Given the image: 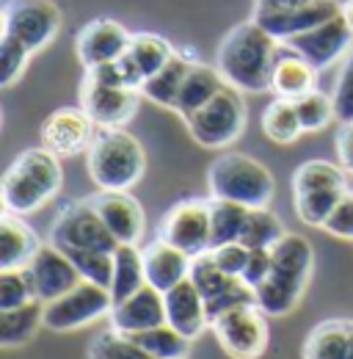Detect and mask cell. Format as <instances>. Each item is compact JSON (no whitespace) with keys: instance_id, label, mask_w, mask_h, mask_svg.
Masks as SVG:
<instances>
[{"instance_id":"cell-47","label":"cell","mask_w":353,"mask_h":359,"mask_svg":"<svg viewBox=\"0 0 353 359\" xmlns=\"http://www.w3.org/2000/svg\"><path fill=\"white\" fill-rule=\"evenodd\" d=\"M337 158L340 166L353 175V125H340L337 130Z\"/></svg>"},{"instance_id":"cell-2","label":"cell","mask_w":353,"mask_h":359,"mask_svg":"<svg viewBox=\"0 0 353 359\" xmlns=\"http://www.w3.org/2000/svg\"><path fill=\"white\" fill-rule=\"evenodd\" d=\"M61 158L47 147H31L14 158L3 177V210L31 216L61 191Z\"/></svg>"},{"instance_id":"cell-28","label":"cell","mask_w":353,"mask_h":359,"mask_svg":"<svg viewBox=\"0 0 353 359\" xmlns=\"http://www.w3.org/2000/svg\"><path fill=\"white\" fill-rule=\"evenodd\" d=\"M193 61H196L193 55H182V53L176 50L174 58H172L158 75H152V78L144 83L141 94H144L146 100H152L155 105H160V108L176 111L179 91H182V83H185V78H188Z\"/></svg>"},{"instance_id":"cell-12","label":"cell","mask_w":353,"mask_h":359,"mask_svg":"<svg viewBox=\"0 0 353 359\" xmlns=\"http://www.w3.org/2000/svg\"><path fill=\"white\" fill-rule=\"evenodd\" d=\"M141 91L125 86H105L83 78L81 83V108L91 116L97 128H125L138 114Z\"/></svg>"},{"instance_id":"cell-30","label":"cell","mask_w":353,"mask_h":359,"mask_svg":"<svg viewBox=\"0 0 353 359\" xmlns=\"http://www.w3.org/2000/svg\"><path fill=\"white\" fill-rule=\"evenodd\" d=\"M146 285V269H144V249L132 243H119L113 252V282H111V296L113 304L125 302L135 290Z\"/></svg>"},{"instance_id":"cell-37","label":"cell","mask_w":353,"mask_h":359,"mask_svg":"<svg viewBox=\"0 0 353 359\" xmlns=\"http://www.w3.org/2000/svg\"><path fill=\"white\" fill-rule=\"evenodd\" d=\"M88 359H152L130 334L119 329H105L88 343Z\"/></svg>"},{"instance_id":"cell-50","label":"cell","mask_w":353,"mask_h":359,"mask_svg":"<svg viewBox=\"0 0 353 359\" xmlns=\"http://www.w3.org/2000/svg\"><path fill=\"white\" fill-rule=\"evenodd\" d=\"M348 359H353V320H351V351H348Z\"/></svg>"},{"instance_id":"cell-23","label":"cell","mask_w":353,"mask_h":359,"mask_svg":"<svg viewBox=\"0 0 353 359\" xmlns=\"http://www.w3.org/2000/svg\"><path fill=\"white\" fill-rule=\"evenodd\" d=\"M39 249H42L39 235L22 222V216L3 210V219H0V271L25 269L36 257Z\"/></svg>"},{"instance_id":"cell-7","label":"cell","mask_w":353,"mask_h":359,"mask_svg":"<svg viewBox=\"0 0 353 359\" xmlns=\"http://www.w3.org/2000/svg\"><path fill=\"white\" fill-rule=\"evenodd\" d=\"M268 315L257 304L232 307L210 320L219 346L232 359H260L268 348Z\"/></svg>"},{"instance_id":"cell-25","label":"cell","mask_w":353,"mask_h":359,"mask_svg":"<svg viewBox=\"0 0 353 359\" xmlns=\"http://www.w3.org/2000/svg\"><path fill=\"white\" fill-rule=\"evenodd\" d=\"M273 257V273L298 279V282H309L312 269H314V249L304 235L298 232H284L276 246L270 249Z\"/></svg>"},{"instance_id":"cell-41","label":"cell","mask_w":353,"mask_h":359,"mask_svg":"<svg viewBox=\"0 0 353 359\" xmlns=\"http://www.w3.org/2000/svg\"><path fill=\"white\" fill-rule=\"evenodd\" d=\"M348 191H317V194H301V196H293L296 202V213L298 219L309 226H323L326 219L331 216V210L340 205V199L345 196Z\"/></svg>"},{"instance_id":"cell-49","label":"cell","mask_w":353,"mask_h":359,"mask_svg":"<svg viewBox=\"0 0 353 359\" xmlns=\"http://www.w3.org/2000/svg\"><path fill=\"white\" fill-rule=\"evenodd\" d=\"M342 20H345V25L353 31V0H342Z\"/></svg>"},{"instance_id":"cell-40","label":"cell","mask_w":353,"mask_h":359,"mask_svg":"<svg viewBox=\"0 0 353 359\" xmlns=\"http://www.w3.org/2000/svg\"><path fill=\"white\" fill-rule=\"evenodd\" d=\"M69 260L75 263L78 273L94 282V285H102L111 290V282H113V252H99V249H78V252H67Z\"/></svg>"},{"instance_id":"cell-21","label":"cell","mask_w":353,"mask_h":359,"mask_svg":"<svg viewBox=\"0 0 353 359\" xmlns=\"http://www.w3.org/2000/svg\"><path fill=\"white\" fill-rule=\"evenodd\" d=\"M314 86H317V69L298 50H293L287 42H279L276 61H273L270 91L276 97H284V100H301L304 94L314 91Z\"/></svg>"},{"instance_id":"cell-45","label":"cell","mask_w":353,"mask_h":359,"mask_svg":"<svg viewBox=\"0 0 353 359\" xmlns=\"http://www.w3.org/2000/svg\"><path fill=\"white\" fill-rule=\"evenodd\" d=\"M320 229H326L328 235H334L340 241H353V191H348L340 199V205L331 210V216L326 219V224Z\"/></svg>"},{"instance_id":"cell-43","label":"cell","mask_w":353,"mask_h":359,"mask_svg":"<svg viewBox=\"0 0 353 359\" xmlns=\"http://www.w3.org/2000/svg\"><path fill=\"white\" fill-rule=\"evenodd\" d=\"M331 102H334V116L340 125H353V50L348 53L340 78L331 91Z\"/></svg>"},{"instance_id":"cell-29","label":"cell","mask_w":353,"mask_h":359,"mask_svg":"<svg viewBox=\"0 0 353 359\" xmlns=\"http://www.w3.org/2000/svg\"><path fill=\"white\" fill-rule=\"evenodd\" d=\"M307 285L309 282H298V279H290V276H282V273L270 271V276L254 290L257 293V307L268 318H282V315L293 313L298 307Z\"/></svg>"},{"instance_id":"cell-19","label":"cell","mask_w":353,"mask_h":359,"mask_svg":"<svg viewBox=\"0 0 353 359\" xmlns=\"http://www.w3.org/2000/svg\"><path fill=\"white\" fill-rule=\"evenodd\" d=\"M108 318H111V326L125 334L155 329V326L166 323V296L146 282L141 290H135L125 302H116Z\"/></svg>"},{"instance_id":"cell-48","label":"cell","mask_w":353,"mask_h":359,"mask_svg":"<svg viewBox=\"0 0 353 359\" xmlns=\"http://www.w3.org/2000/svg\"><path fill=\"white\" fill-rule=\"evenodd\" d=\"M307 3H312V0H254V17L290 11V8H298V6H307Z\"/></svg>"},{"instance_id":"cell-11","label":"cell","mask_w":353,"mask_h":359,"mask_svg":"<svg viewBox=\"0 0 353 359\" xmlns=\"http://www.w3.org/2000/svg\"><path fill=\"white\" fill-rule=\"evenodd\" d=\"M160 238L191 257L210 252V199H182L160 222Z\"/></svg>"},{"instance_id":"cell-13","label":"cell","mask_w":353,"mask_h":359,"mask_svg":"<svg viewBox=\"0 0 353 359\" xmlns=\"http://www.w3.org/2000/svg\"><path fill=\"white\" fill-rule=\"evenodd\" d=\"M97 125L83 108H55L42 122V147L55 152L58 158H75L88 152Z\"/></svg>"},{"instance_id":"cell-42","label":"cell","mask_w":353,"mask_h":359,"mask_svg":"<svg viewBox=\"0 0 353 359\" xmlns=\"http://www.w3.org/2000/svg\"><path fill=\"white\" fill-rule=\"evenodd\" d=\"M28 61H31V50L20 39H14L11 34H3V39H0V86H14L22 78V72L28 69Z\"/></svg>"},{"instance_id":"cell-5","label":"cell","mask_w":353,"mask_h":359,"mask_svg":"<svg viewBox=\"0 0 353 359\" xmlns=\"http://www.w3.org/2000/svg\"><path fill=\"white\" fill-rule=\"evenodd\" d=\"M185 125L191 138L205 149H223L235 144L249 125V108H246L243 91L226 83L207 105L191 114Z\"/></svg>"},{"instance_id":"cell-8","label":"cell","mask_w":353,"mask_h":359,"mask_svg":"<svg viewBox=\"0 0 353 359\" xmlns=\"http://www.w3.org/2000/svg\"><path fill=\"white\" fill-rule=\"evenodd\" d=\"M111 310H113L111 290L83 279L69 293L44 304V329H50V332H75V329H83L88 323L111 315Z\"/></svg>"},{"instance_id":"cell-20","label":"cell","mask_w":353,"mask_h":359,"mask_svg":"<svg viewBox=\"0 0 353 359\" xmlns=\"http://www.w3.org/2000/svg\"><path fill=\"white\" fill-rule=\"evenodd\" d=\"M166 296V323L174 326L179 334H185L188 340H196L207 326H210V315L205 296L199 293V287L188 279H182L176 287H172Z\"/></svg>"},{"instance_id":"cell-14","label":"cell","mask_w":353,"mask_h":359,"mask_svg":"<svg viewBox=\"0 0 353 359\" xmlns=\"http://www.w3.org/2000/svg\"><path fill=\"white\" fill-rule=\"evenodd\" d=\"M88 199L102 216L105 226L111 229V235L116 238V243H141L146 229V213L130 191H97Z\"/></svg>"},{"instance_id":"cell-3","label":"cell","mask_w":353,"mask_h":359,"mask_svg":"<svg viewBox=\"0 0 353 359\" xmlns=\"http://www.w3.org/2000/svg\"><path fill=\"white\" fill-rule=\"evenodd\" d=\"M86 169L99 191H130L146 172V152L125 128H99L86 152Z\"/></svg>"},{"instance_id":"cell-17","label":"cell","mask_w":353,"mask_h":359,"mask_svg":"<svg viewBox=\"0 0 353 359\" xmlns=\"http://www.w3.org/2000/svg\"><path fill=\"white\" fill-rule=\"evenodd\" d=\"M34 285H36V296L42 299L44 304L69 293L75 285L83 282V276L78 273L75 263L69 260L67 252H61L53 243H42V249L36 252V257L28 263Z\"/></svg>"},{"instance_id":"cell-22","label":"cell","mask_w":353,"mask_h":359,"mask_svg":"<svg viewBox=\"0 0 353 359\" xmlns=\"http://www.w3.org/2000/svg\"><path fill=\"white\" fill-rule=\"evenodd\" d=\"M191 263L193 257L185 255L182 249L172 246L169 241L158 238L155 243L144 246V269H146V282L158 287L160 293H169L182 279L191 276Z\"/></svg>"},{"instance_id":"cell-18","label":"cell","mask_w":353,"mask_h":359,"mask_svg":"<svg viewBox=\"0 0 353 359\" xmlns=\"http://www.w3.org/2000/svg\"><path fill=\"white\" fill-rule=\"evenodd\" d=\"M340 11H342L340 0H312L307 6H298V8H290V11H276V14H260L254 20L276 42H290L293 36L307 34L312 28L340 17Z\"/></svg>"},{"instance_id":"cell-36","label":"cell","mask_w":353,"mask_h":359,"mask_svg":"<svg viewBox=\"0 0 353 359\" xmlns=\"http://www.w3.org/2000/svg\"><path fill=\"white\" fill-rule=\"evenodd\" d=\"M287 229L282 224V219L268 210V208H251L246 216V224L240 232V243L249 249H273L276 241L284 235Z\"/></svg>"},{"instance_id":"cell-46","label":"cell","mask_w":353,"mask_h":359,"mask_svg":"<svg viewBox=\"0 0 353 359\" xmlns=\"http://www.w3.org/2000/svg\"><path fill=\"white\" fill-rule=\"evenodd\" d=\"M270 271H273V257H270V249H251V255H249V263H246V269H243V282L249 285V287H260L265 279L270 276Z\"/></svg>"},{"instance_id":"cell-31","label":"cell","mask_w":353,"mask_h":359,"mask_svg":"<svg viewBox=\"0 0 353 359\" xmlns=\"http://www.w3.org/2000/svg\"><path fill=\"white\" fill-rule=\"evenodd\" d=\"M317 191H348V172L331 161H307L293 175V196Z\"/></svg>"},{"instance_id":"cell-35","label":"cell","mask_w":353,"mask_h":359,"mask_svg":"<svg viewBox=\"0 0 353 359\" xmlns=\"http://www.w3.org/2000/svg\"><path fill=\"white\" fill-rule=\"evenodd\" d=\"M127 53L135 58V64L141 67V72H144L146 81H149L152 75H158V72L176 55L174 45H172L169 39H163L160 34H149V31L132 34V42Z\"/></svg>"},{"instance_id":"cell-15","label":"cell","mask_w":353,"mask_h":359,"mask_svg":"<svg viewBox=\"0 0 353 359\" xmlns=\"http://www.w3.org/2000/svg\"><path fill=\"white\" fill-rule=\"evenodd\" d=\"M130 42L132 34L122 22L99 17V20H91L81 28L75 50H78L81 64L88 69V67H99V64L122 58L130 50Z\"/></svg>"},{"instance_id":"cell-6","label":"cell","mask_w":353,"mask_h":359,"mask_svg":"<svg viewBox=\"0 0 353 359\" xmlns=\"http://www.w3.org/2000/svg\"><path fill=\"white\" fill-rule=\"evenodd\" d=\"M50 243L61 252H78V249H99V252H116V238L105 226L102 216L91 205V199L67 202L50 229Z\"/></svg>"},{"instance_id":"cell-4","label":"cell","mask_w":353,"mask_h":359,"mask_svg":"<svg viewBox=\"0 0 353 359\" xmlns=\"http://www.w3.org/2000/svg\"><path fill=\"white\" fill-rule=\"evenodd\" d=\"M207 188L213 199L240 202L246 208H268L276 194V180L257 158L226 152L213 161L207 172Z\"/></svg>"},{"instance_id":"cell-9","label":"cell","mask_w":353,"mask_h":359,"mask_svg":"<svg viewBox=\"0 0 353 359\" xmlns=\"http://www.w3.org/2000/svg\"><path fill=\"white\" fill-rule=\"evenodd\" d=\"M61 28V8L53 0H6L3 34L20 39L31 53L44 50Z\"/></svg>"},{"instance_id":"cell-34","label":"cell","mask_w":353,"mask_h":359,"mask_svg":"<svg viewBox=\"0 0 353 359\" xmlns=\"http://www.w3.org/2000/svg\"><path fill=\"white\" fill-rule=\"evenodd\" d=\"M130 337L152 359H188L191 343H193V340L179 334L174 326H169V323H160L155 329L138 332V334H130Z\"/></svg>"},{"instance_id":"cell-27","label":"cell","mask_w":353,"mask_h":359,"mask_svg":"<svg viewBox=\"0 0 353 359\" xmlns=\"http://www.w3.org/2000/svg\"><path fill=\"white\" fill-rule=\"evenodd\" d=\"M348 351H351L348 318L320 320L304 343V359H348Z\"/></svg>"},{"instance_id":"cell-44","label":"cell","mask_w":353,"mask_h":359,"mask_svg":"<svg viewBox=\"0 0 353 359\" xmlns=\"http://www.w3.org/2000/svg\"><path fill=\"white\" fill-rule=\"evenodd\" d=\"M210 255H213L216 266H219L223 273H229V276H243V269H246V263H249L251 249L243 246L240 241H235V243H223V246L210 249Z\"/></svg>"},{"instance_id":"cell-38","label":"cell","mask_w":353,"mask_h":359,"mask_svg":"<svg viewBox=\"0 0 353 359\" xmlns=\"http://www.w3.org/2000/svg\"><path fill=\"white\" fill-rule=\"evenodd\" d=\"M39 299L31 269H3L0 271V310H17L28 302Z\"/></svg>"},{"instance_id":"cell-24","label":"cell","mask_w":353,"mask_h":359,"mask_svg":"<svg viewBox=\"0 0 353 359\" xmlns=\"http://www.w3.org/2000/svg\"><path fill=\"white\" fill-rule=\"evenodd\" d=\"M223 86H226V81H223V75L219 72V67L193 61V64H191V72H188V78H185V83H182L179 100H176V114H179L182 119H188V116L196 114L202 105H207Z\"/></svg>"},{"instance_id":"cell-1","label":"cell","mask_w":353,"mask_h":359,"mask_svg":"<svg viewBox=\"0 0 353 359\" xmlns=\"http://www.w3.org/2000/svg\"><path fill=\"white\" fill-rule=\"evenodd\" d=\"M279 42L265 31L257 20L235 25L219 45L216 67L223 81L243 94L270 91L273 61Z\"/></svg>"},{"instance_id":"cell-33","label":"cell","mask_w":353,"mask_h":359,"mask_svg":"<svg viewBox=\"0 0 353 359\" xmlns=\"http://www.w3.org/2000/svg\"><path fill=\"white\" fill-rule=\"evenodd\" d=\"M263 133L265 138H270L273 144H296L304 128H301V119H298V111H296V102L293 100H284V97H276L268 108L263 111Z\"/></svg>"},{"instance_id":"cell-39","label":"cell","mask_w":353,"mask_h":359,"mask_svg":"<svg viewBox=\"0 0 353 359\" xmlns=\"http://www.w3.org/2000/svg\"><path fill=\"white\" fill-rule=\"evenodd\" d=\"M293 102H296V111H298L304 133H320V130H326L331 125V119H337L334 116V102L323 91L314 89L304 94L301 100H293Z\"/></svg>"},{"instance_id":"cell-10","label":"cell","mask_w":353,"mask_h":359,"mask_svg":"<svg viewBox=\"0 0 353 359\" xmlns=\"http://www.w3.org/2000/svg\"><path fill=\"white\" fill-rule=\"evenodd\" d=\"M191 282L199 287V293L205 296L207 315L210 320L219 318L221 313L240 307V304H257V293L254 287H249L240 276H229L216 266L213 255L205 252L199 257H193L191 263Z\"/></svg>"},{"instance_id":"cell-16","label":"cell","mask_w":353,"mask_h":359,"mask_svg":"<svg viewBox=\"0 0 353 359\" xmlns=\"http://www.w3.org/2000/svg\"><path fill=\"white\" fill-rule=\"evenodd\" d=\"M287 45L293 47V50H298L317 72H323V69H328L334 61H340L351 50L353 31L345 25V20L340 14V17H334V20H328V22L307 31V34L293 36Z\"/></svg>"},{"instance_id":"cell-32","label":"cell","mask_w":353,"mask_h":359,"mask_svg":"<svg viewBox=\"0 0 353 359\" xmlns=\"http://www.w3.org/2000/svg\"><path fill=\"white\" fill-rule=\"evenodd\" d=\"M251 208L229 199H213L210 196V249L240 241V232L246 224Z\"/></svg>"},{"instance_id":"cell-26","label":"cell","mask_w":353,"mask_h":359,"mask_svg":"<svg viewBox=\"0 0 353 359\" xmlns=\"http://www.w3.org/2000/svg\"><path fill=\"white\" fill-rule=\"evenodd\" d=\"M44 326V302L34 299L17 310H0V348L11 351L34 340Z\"/></svg>"}]
</instances>
